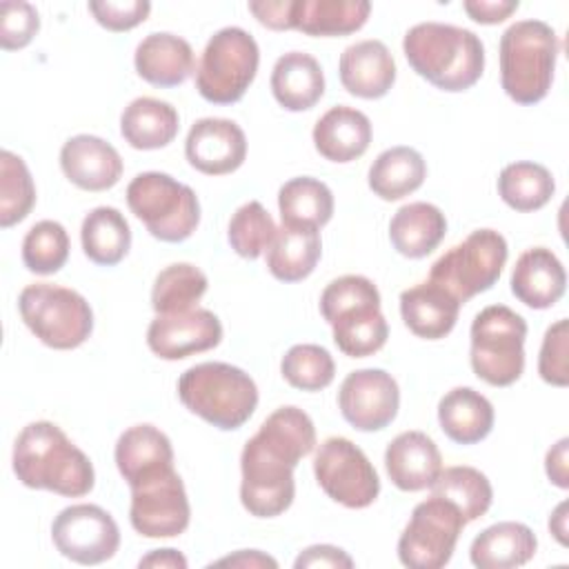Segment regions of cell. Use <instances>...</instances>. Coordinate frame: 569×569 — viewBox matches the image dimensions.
<instances>
[{
	"mask_svg": "<svg viewBox=\"0 0 569 569\" xmlns=\"http://www.w3.org/2000/svg\"><path fill=\"white\" fill-rule=\"evenodd\" d=\"M133 67L144 82L169 89L182 84L196 71V60L184 38L169 31H153L138 42Z\"/></svg>",
	"mask_w": 569,
	"mask_h": 569,
	"instance_id": "23",
	"label": "cell"
},
{
	"mask_svg": "<svg viewBox=\"0 0 569 569\" xmlns=\"http://www.w3.org/2000/svg\"><path fill=\"white\" fill-rule=\"evenodd\" d=\"M467 520L445 498L431 496L418 502L407 527L398 538V558L409 569H440L445 567Z\"/></svg>",
	"mask_w": 569,
	"mask_h": 569,
	"instance_id": "12",
	"label": "cell"
},
{
	"mask_svg": "<svg viewBox=\"0 0 569 569\" xmlns=\"http://www.w3.org/2000/svg\"><path fill=\"white\" fill-rule=\"evenodd\" d=\"M471 369L491 387H509L525 371L527 322L507 305H489L471 322Z\"/></svg>",
	"mask_w": 569,
	"mask_h": 569,
	"instance_id": "9",
	"label": "cell"
},
{
	"mask_svg": "<svg viewBox=\"0 0 569 569\" xmlns=\"http://www.w3.org/2000/svg\"><path fill=\"white\" fill-rule=\"evenodd\" d=\"M316 447V427L309 413L278 407L244 442L240 453V502L256 518L284 513L296 496L293 469Z\"/></svg>",
	"mask_w": 569,
	"mask_h": 569,
	"instance_id": "1",
	"label": "cell"
},
{
	"mask_svg": "<svg viewBox=\"0 0 569 569\" xmlns=\"http://www.w3.org/2000/svg\"><path fill=\"white\" fill-rule=\"evenodd\" d=\"M18 311L29 331L51 349H76L93 331V311L84 296L51 282L27 284L18 296Z\"/></svg>",
	"mask_w": 569,
	"mask_h": 569,
	"instance_id": "8",
	"label": "cell"
},
{
	"mask_svg": "<svg viewBox=\"0 0 569 569\" xmlns=\"http://www.w3.org/2000/svg\"><path fill=\"white\" fill-rule=\"evenodd\" d=\"M271 93L287 111H307L325 96L320 62L305 51L280 56L271 69Z\"/></svg>",
	"mask_w": 569,
	"mask_h": 569,
	"instance_id": "28",
	"label": "cell"
},
{
	"mask_svg": "<svg viewBox=\"0 0 569 569\" xmlns=\"http://www.w3.org/2000/svg\"><path fill=\"white\" fill-rule=\"evenodd\" d=\"M507 258L509 247L502 233L493 229H476L431 264L429 280L465 305L498 282Z\"/></svg>",
	"mask_w": 569,
	"mask_h": 569,
	"instance_id": "11",
	"label": "cell"
},
{
	"mask_svg": "<svg viewBox=\"0 0 569 569\" xmlns=\"http://www.w3.org/2000/svg\"><path fill=\"white\" fill-rule=\"evenodd\" d=\"M549 531L562 547L567 545V502H560L549 516Z\"/></svg>",
	"mask_w": 569,
	"mask_h": 569,
	"instance_id": "53",
	"label": "cell"
},
{
	"mask_svg": "<svg viewBox=\"0 0 569 569\" xmlns=\"http://www.w3.org/2000/svg\"><path fill=\"white\" fill-rule=\"evenodd\" d=\"M429 489L431 496L449 500L467 522L482 518L493 502L489 478L480 469L467 465L442 469Z\"/></svg>",
	"mask_w": 569,
	"mask_h": 569,
	"instance_id": "37",
	"label": "cell"
},
{
	"mask_svg": "<svg viewBox=\"0 0 569 569\" xmlns=\"http://www.w3.org/2000/svg\"><path fill=\"white\" fill-rule=\"evenodd\" d=\"M184 156L200 173H233L247 158V136L229 118H200L187 133Z\"/></svg>",
	"mask_w": 569,
	"mask_h": 569,
	"instance_id": "18",
	"label": "cell"
},
{
	"mask_svg": "<svg viewBox=\"0 0 569 569\" xmlns=\"http://www.w3.org/2000/svg\"><path fill=\"white\" fill-rule=\"evenodd\" d=\"M460 302L440 284L425 280L400 293V316L409 331L425 340L449 336L458 322Z\"/></svg>",
	"mask_w": 569,
	"mask_h": 569,
	"instance_id": "25",
	"label": "cell"
},
{
	"mask_svg": "<svg viewBox=\"0 0 569 569\" xmlns=\"http://www.w3.org/2000/svg\"><path fill=\"white\" fill-rule=\"evenodd\" d=\"M467 16L480 24L505 22L513 11H518V0H465Z\"/></svg>",
	"mask_w": 569,
	"mask_h": 569,
	"instance_id": "49",
	"label": "cell"
},
{
	"mask_svg": "<svg viewBox=\"0 0 569 569\" xmlns=\"http://www.w3.org/2000/svg\"><path fill=\"white\" fill-rule=\"evenodd\" d=\"M258 64L256 38L240 27H224L202 49L196 67V89L211 104H233L247 93Z\"/></svg>",
	"mask_w": 569,
	"mask_h": 569,
	"instance_id": "10",
	"label": "cell"
},
{
	"mask_svg": "<svg viewBox=\"0 0 569 569\" xmlns=\"http://www.w3.org/2000/svg\"><path fill=\"white\" fill-rule=\"evenodd\" d=\"M191 520L184 482L176 469L131 487L129 522L144 538H176Z\"/></svg>",
	"mask_w": 569,
	"mask_h": 569,
	"instance_id": "15",
	"label": "cell"
},
{
	"mask_svg": "<svg viewBox=\"0 0 569 569\" xmlns=\"http://www.w3.org/2000/svg\"><path fill=\"white\" fill-rule=\"evenodd\" d=\"M40 31V16L31 2H0V47L4 51L24 49Z\"/></svg>",
	"mask_w": 569,
	"mask_h": 569,
	"instance_id": "44",
	"label": "cell"
},
{
	"mask_svg": "<svg viewBox=\"0 0 569 569\" xmlns=\"http://www.w3.org/2000/svg\"><path fill=\"white\" fill-rule=\"evenodd\" d=\"M249 11L267 29H273V31L291 29L293 0H251Z\"/></svg>",
	"mask_w": 569,
	"mask_h": 569,
	"instance_id": "48",
	"label": "cell"
},
{
	"mask_svg": "<svg viewBox=\"0 0 569 569\" xmlns=\"http://www.w3.org/2000/svg\"><path fill=\"white\" fill-rule=\"evenodd\" d=\"M567 342H569V322L567 318H560L545 331L540 356H538V373L547 385H553V387L569 385Z\"/></svg>",
	"mask_w": 569,
	"mask_h": 569,
	"instance_id": "45",
	"label": "cell"
},
{
	"mask_svg": "<svg viewBox=\"0 0 569 569\" xmlns=\"http://www.w3.org/2000/svg\"><path fill=\"white\" fill-rule=\"evenodd\" d=\"M427 178V162L413 147H389L369 167V189L387 202L402 200L422 187Z\"/></svg>",
	"mask_w": 569,
	"mask_h": 569,
	"instance_id": "34",
	"label": "cell"
},
{
	"mask_svg": "<svg viewBox=\"0 0 569 569\" xmlns=\"http://www.w3.org/2000/svg\"><path fill=\"white\" fill-rule=\"evenodd\" d=\"M369 13L367 0H293L291 29L320 38L349 36L365 27Z\"/></svg>",
	"mask_w": 569,
	"mask_h": 569,
	"instance_id": "33",
	"label": "cell"
},
{
	"mask_svg": "<svg viewBox=\"0 0 569 569\" xmlns=\"http://www.w3.org/2000/svg\"><path fill=\"white\" fill-rule=\"evenodd\" d=\"M313 473L320 489L347 509H365L380 493L376 467L358 445L342 436H331L318 445Z\"/></svg>",
	"mask_w": 569,
	"mask_h": 569,
	"instance_id": "13",
	"label": "cell"
},
{
	"mask_svg": "<svg viewBox=\"0 0 569 569\" xmlns=\"http://www.w3.org/2000/svg\"><path fill=\"white\" fill-rule=\"evenodd\" d=\"M447 233L445 213L431 202L402 204L389 222L391 247L411 260L429 256Z\"/></svg>",
	"mask_w": 569,
	"mask_h": 569,
	"instance_id": "32",
	"label": "cell"
},
{
	"mask_svg": "<svg viewBox=\"0 0 569 569\" xmlns=\"http://www.w3.org/2000/svg\"><path fill=\"white\" fill-rule=\"evenodd\" d=\"M396 60L382 40H360L340 53L338 73L342 87L362 100L389 93L396 82Z\"/></svg>",
	"mask_w": 569,
	"mask_h": 569,
	"instance_id": "21",
	"label": "cell"
},
{
	"mask_svg": "<svg viewBox=\"0 0 569 569\" xmlns=\"http://www.w3.org/2000/svg\"><path fill=\"white\" fill-rule=\"evenodd\" d=\"M400 407V389L385 369L351 371L338 391L342 418L358 431H380L393 422Z\"/></svg>",
	"mask_w": 569,
	"mask_h": 569,
	"instance_id": "16",
	"label": "cell"
},
{
	"mask_svg": "<svg viewBox=\"0 0 569 569\" xmlns=\"http://www.w3.org/2000/svg\"><path fill=\"white\" fill-rule=\"evenodd\" d=\"M69 233L56 220L36 222L22 240V262L31 273L51 276L69 258Z\"/></svg>",
	"mask_w": 569,
	"mask_h": 569,
	"instance_id": "42",
	"label": "cell"
},
{
	"mask_svg": "<svg viewBox=\"0 0 569 569\" xmlns=\"http://www.w3.org/2000/svg\"><path fill=\"white\" fill-rule=\"evenodd\" d=\"M296 569H307V567H331V569H351L353 558L333 545H311L300 551V556L293 562Z\"/></svg>",
	"mask_w": 569,
	"mask_h": 569,
	"instance_id": "47",
	"label": "cell"
},
{
	"mask_svg": "<svg viewBox=\"0 0 569 569\" xmlns=\"http://www.w3.org/2000/svg\"><path fill=\"white\" fill-rule=\"evenodd\" d=\"M127 204L147 231L162 242H182L200 224L196 191L162 171L138 173L127 184Z\"/></svg>",
	"mask_w": 569,
	"mask_h": 569,
	"instance_id": "7",
	"label": "cell"
},
{
	"mask_svg": "<svg viewBox=\"0 0 569 569\" xmlns=\"http://www.w3.org/2000/svg\"><path fill=\"white\" fill-rule=\"evenodd\" d=\"M556 191L551 171L545 164L531 160H518L507 164L498 176V193L502 202L516 211L542 209Z\"/></svg>",
	"mask_w": 569,
	"mask_h": 569,
	"instance_id": "38",
	"label": "cell"
},
{
	"mask_svg": "<svg viewBox=\"0 0 569 569\" xmlns=\"http://www.w3.org/2000/svg\"><path fill=\"white\" fill-rule=\"evenodd\" d=\"M567 289V273L558 256L547 247L522 251L511 271V293L531 309L553 307Z\"/></svg>",
	"mask_w": 569,
	"mask_h": 569,
	"instance_id": "24",
	"label": "cell"
},
{
	"mask_svg": "<svg viewBox=\"0 0 569 569\" xmlns=\"http://www.w3.org/2000/svg\"><path fill=\"white\" fill-rule=\"evenodd\" d=\"M113 458L129 489L173 469L171 440L158 427L147 422L133 425L120 433Z\"/></svg>",
	"mask_w": 569,
	"mask_h": 569,
	"instance_id": "20",
	"label": "cell"
},
{
	"mask_svg": "<svg viewBox=\"0 0 569 569\" xmlns=\"http://www.w3.org/2000/svg\"><path fill=\"white\" fill-rule=\"evenodd\" d=\"M567 449H569V438H560L545 458V471L547 478L560 487L567 489L569 487V467H567Z\"/></svg>",
	"mask_w": 569,
	"mask_h": 569,
	"instance_id": "50",
	"label": "cell"
},
{
	"mask_svg": "<svg viewBox=\"0 0 569 569\" xmlns=\"http://www.w3.org/2000/svg\"><path fill=\"white\" fill-rule=\"evenodd\" d=\"M180 118L176 107L164 100L140 96L120 113V136L140 151L162 149L178 136Z\"/></svg>",
	"mask_w": 569,
	"mask_h": 569,
	"instance_id": "31",
	"label": "cell"
},
{
	"mask_svg": "<svg viewBox=\"0 0 569 569\" xmlns=\"http://www.w3.org/2000/svg\"><path fill=\"white\" fill-rule=\"evenodd\" d=\"M13 473L29 489L53 491L64 498H82L96 485L89 456L49 420L29 422L13 445Z\"/></svg>",
	"mask_w": 569,
	"mask_h": 569,
	"instance_id": "2",
	"label": "cell"
},
{
	"mask_svg": "<svg viewBox=\"0 0 569 569\" xmlns=\"http://www.w3.org/2000/svg\"><path fill=\"white\" fill-rule=\"evenodd\" d=\"M36 204V184L27 162L13 151H0V227L22 222Z\"/></svg>",
	"mask_w": 569,
	"mask_h": 569,
	"instance_id": "40",
	"label": "cell"
},
{
	"mask_svg": "<svg viewBox=\"0 0 569 569\" xmlns=\"http://www.w3.org/2000/svg\"><path fill=\"white\" fill-rule=\"evenodd\" d=\"M80 242L91 262L113 267L131 249V227L116 207H96L82 220Z\"/></svg>",
	"mask_w": 569,
	"mask_h": 569,
	"instance_id": "35",
	"label": "cell"
},
{
	"mask_svg": "<svg viewBox=\"0 0 569 569\" xmlns=\"http://www.w3.org/2000/svg\"><path fill=\"white\" fill-rule=\"evenodd\" d=\"M282 378L300 391H320L333 382L336 362L331 353L311 342L293 345L280 360Z\"/></svg>",
	"mask_w": 569,
	"mask_h": 569,
	"instance_id": "43",
	"label": "cell"
},
{
	"mask_svg": "<svg viewBox=\"0 0 569 569\" xmlns=\"http://www.w3.org/2000/svg\"><path fill=\"white\" fill-rule=\"evenodd\" d=\"M500 84L518 104H536L547 98L560 38L542 20H518L500 36Z\"/></svg>",
	"mask_w": 569,
	"mask_h": 569,
	"instance_id": "5",
	"label": "cell"
},
{
	"mask_svg": "<svg viewBox=\"0 0 569 569\" xmlns=\"http://www.w3.org/2000/svg\"><path fill=\"white\" fill-rule=\"evenodd\" d=\"M249 567V569H258V567H278L276 558L258 551V549H242V551H236L233 556H224L216 562H211V567Z\"/></svg>",
	"mask_w": 569,
	"mask_h": 569,
	"instance_id": "51",
	"label": "cell"
},
{
	"mask_svg": "<svg viewBox=\"0 0 569 569\" xmlns=\"http://www.w3.org/2000/svg\"><path fill=\"white\" fill-rule=\"evenodd\" d=\"M222 340L220 318L202 307L156 316L147 329L149 349L162 360H182L209 351Z\"/></svg>",
	"mask_w": 569,
	"mask_h": 569,
	"instance_id": "17",
	"label": "cell"
},
{
	"mask_svg": "<svg viewBox=\"0 0 569 569\" xmlns=\"http://www.w3.org/2000/svg\"><path fill=\"white\" fill-rule=\"evenodd\" d=\"M371 120L347 104L325 111L313 127L316 151L331 162H351L360 158L371 144Z\"/></svg>",
	"mask_w": 569,
	"mask_h": 569,
	"instance_id": "26",
	"label": "cell"
},
{
	"mask_svg": "<svg viewBox=\"0 0 569 569\" xmlns=\"http://www.w3.org/2000/svg\"><path fill=\"white\" fill-rule=\"evenodd\" d=\"M96 22L109 31H129L149 18L147 0H93L87 4Z\"/></svg>",
	"mask_w": 569,
	"mask_h": 569,
	"instance_id": "46",
	"label": "cell"
},
{
	"mask_svg": "<svg viewBox=\"0 0 569 569\" xmlns=\"http://www.w3.org/2000/svg\"><path fill=\"white\" fill-rule=\"evenodd\" d=\"M209 280L202 269L191 262H173L164 267L151 287V307L156 316L182 313L196 309L207 293Z\"/></svg>",
	"mask_w": 569,
	"mask_h": 569,
	"instance_id": "39",
	"label": "cell"
},
{
	"mask_svg": "<svg viewBox=\"0 0 569 569\" xmlns=\"http://www.w3.org/2000/svg\"><path fill=\"white\" fill-rule=\"evenodd\" d=\"M538 549L536 533L516 520H502L480 531L471 547L469 558L478 569H513L527 565Z\"/></svg>",
	"mask_w": 569,
	"mask_h": 569,
	"instance_id": "27",
	"label": "cell"
},
{
	"mask_svg": "<svg viewBox=\"0 0 569 569\" xmlns=\"http://www.w3.org/2000/svg\"><path fill=\"white\" fill-rule=\"evenodd\" d=\"M180 402L220 431L240 429L258 407L253 378L229 362H200L178 378Z\"/></svg>",
	"mask_w": 569,
	"mask_h": 569,
	"instance_id": "6",
	"label": "cell"
},
{
	"mask_svg": "<svg viewBox=\"0 0 569 569\" xmlns=\"http://www.w3.org/2000/svg\"><path fill=\"white\" fill-rule=\"evenodd\" d=\"M138 567H153V569H187V558L178 549H153L144 558H140Z\"/></svg>",
	"mask_w": 569,
	"mask_h": 569,
	"instance_id": "52",
	"label": "cell"
},
{
	"mask_svg": "<svg viewBox=\"0 0 569 569\" xmlns=\"http://www.w3.org/2000/svg\"><path fill=\"white\" fill-rule=\"evenodd\" d=\"M320 256V229L282 222L267 249V269L280 282H300L313 273Z\"/></svg>",
	"mask_w": 569,
	"mask_h": 569,
	"instance_id": "29",
	"label": "cell"
},
{
	"mask_svg": "<svg viewBox=\"0 0 569 569\" xmlns=\"http://www.w3.org/2000/svg\"><path fill=\"white\" fill-rule=\"evenodd\" d=\"M276 229L271 213L258 200H249L233 211L227 227V240L240 258L256 260L269 249Z\"/></svg>",
	"mask_w": 569,
	"mask_h": 569,
	"instance_id": "41",
	"label": "cell"
},
{
	"mask_svg": "<svg viewBox=\"0 0 569 569\" xmlns=\"http://www.w3.org/2000/svg\"><path fill=\"white\" fill-rule=\"evenodd\" d=\"M278 209L284 224L322 229L333 216V193L322 180L298 176L280 187Z\"/></svg>",
	"mask_w": 569,
	"mask_h": 569,
	"instance_id": "36",
	"label": "cell"
},
{
	"mask_svg": "<svg viewBox=\"0 0 569 569\" xmlns=\"http://www.w3.org/2000/svg\"><path fill=\"white\" fill-rule=\"evenodd\" d=\"M385 469L400 491H422L442 471V456L425 431H402L387 445Z\"/></svg>",
	"mask_w": 569,
	"mask_h": 569,
	"instance_id": "22",
	"label": "cell"
},
{
	"mask_svg": "<svg viewBox=\"0 0 569 569\" xmlns=\"http://www.w3.org/2000/svg\"><path fill=\"white\" fill-rule=\"evenodd\" d=\"M320 313L333 331L336 347L349 358L373 356L389 338L380 291L367 276L347 273L331 280L320 293Z\"/></svg>",
	"mask_w": 569,
	"mask_h": 569,
	"instance_id": "4",
	"label": "cell"
},
{
	"mask_svg": "<svg viewBox=\"0 0 569 569\" xmlns=\"http://www.w3.org/2000/svg\"><path fill=\"white\" fill-rule=\"evenodd\" d=\"M60 169L78 189L107 191L122 178V158L111 142L78 133L62 144Z\"/></svg>",
	"mask_w": 569,
	"mask_h": 569,
	"instance_id": "19",
	"label": "cell"
},
{
	"mask_svg": "<svg viewBox=\"0 0 569 569\" xmlns=\"http://www.w3.org/2000/svg\"><path fill=\"white\" fill-rule=\"evenodd\" d=\"M56 549L78 565H100L116 556L120 529L113 516L89 502L64 507L51 522Z\"/></svg>",
	"mask_w": 569,
	"mask_h": 569,
	"instance_id": "14",
	"label": "cell"
},
{
	"mask_svg": "<svg viewBox=\"0 0 569 569\" xmlns=\"http://www.w3.org/2000/svg\"><path fill=\"white\" fill-rule=\"evenodd\" d=\"M409 67L436 89L458 93L471 89L485 71L482 40L445 22L413 24L402 40Z\"/></svg>",
	"mask_w": 569,
	"mask_h": 569,
	"instance_id": "3",
	"label": "cell"
},
{
	"mask_svg": "<svg viewBox=\"0 0 569 569\" xmlns=\"http://www.w3.org/2000/svg\"><path fill=\"white\" fill-rule=\"evenodd\" d=\"M493 405L471 387H456L438 402L442 433L456 445H476L493 429Z\"/></svg>",
	"mask_w": 569,
	"mask_h": 569,
	"instance_id": "30",
	"label": "cell"
}]
</instances>
